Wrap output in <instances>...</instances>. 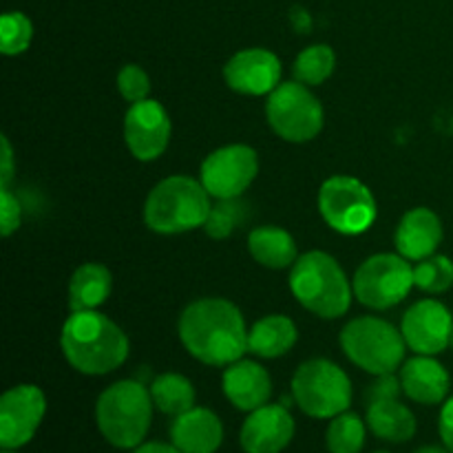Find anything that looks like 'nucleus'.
<instances>
[{"label": "nucleus", "instance_id": "obj_34", "mask_svg": "<svg viewBox=\"0 0 453 453\" xmlns=\"http://www.w3.org/2000/svg\"><path fill=\"white\" fill-rule=\"evenodd\" d=\"M438 432H441L442 445L453 453V396L442 405L441 420H438Z\"/></svg>", "mask_w": 453, "mask_h": 453}, {"label": "nucleus", "instance_id": "obj_33", "mask_svg": "<svg viewBox=\"0 0 453 453\" xmlns=\"http://www.w3.org/2000/svg\"><path fill=\"white\" fill-rule=\"evenodd\" d=\"M403 394L401 379L396 374H379L374 383H370V388L365 389V403L376 401H389V398H398Z\"/></svg>", "mask_w": 453, "mask_h": 453}, {"label": "nucleus", "instance_id": "obj_40", "mask_svg": "<svg viewBox=\"0 0 453 453\" xmlns=\"http://www.w3.org/2000/svg\"><path fill=\"white\" fill-rule=\"evenodd\" d=\"M451 345H453V334H451Z\"/></svg>", "mask_w": 453, "mask_h": 453}, {"label": "nucleus", "instance_id": "obj_21", "mask_svg": "<svg viewBox=\"0 0 453 453\" xmlns=\"http://www.w3.org/2000/svg\"><path fill=\"white\" fill-rule=\"evenodd\" d=\"M367 429L385 442H407L416 436V416L398 398L367 405Z\"/></svg>", "mask_w": 453, "mask_h": 453}, {"label": "nucleus", "instance_id": "obj_4", "mask_svg": "<svg viewBox=\"0 0 453 453\" xmlns=\"http://www.w3.org/2000/svg\"><path fill=\"white\" fill-rule=\"evenodd\" d=\"M153 410L150 389H146L140 380H118L97 398V429L115 449L131 451L144 442L153 420Z\"/></svg>", "mask_w": 453, "mask_h": 453}, {"label": "nucleus", "instance_id": "obj_13", "mask_svg": "<svg viewBox=\"0 0 453 453\" xmlns=\"http://www.w3.org/2000/svg\"><path fill=\"white\" fill-rule=\"evenodd\" d=\"M407 348L423 357H436L451 345L453 317L447 305L436 299L416 301L401 323Z\"/></svg>", "mask_w": 453, "mask_h": 453}, {"label": "nucleus", "instance_id": "obj_2", "mask_svg": "<svg viewBox=\"0 0 453 453\" xmlns=\"http://www.w3.org/2000/svg\"><path fill=\"white\" fill-rule=\"evenodd\" d=\"M60 348L66 363L87 376H104L128 358V336L97 310L71 312L62 326Z\"/></svg>", "mask_w": 453, "mask_h": 453}, {"label": "nucleus", "instance_id": "obj_39", "mask_svg": "<svg viewBox=\"0 0 453 453\" xmlns=\"http://www.w3.org/2000/svg\"><path fill=\"white\" fill-rule=\"evenodd\" d=\"M374 453H389V451H374Z\"/></svg>", "mask_w": 453, "mask_h": 453}, {"label": "nucleus", "instance_id": "obj_30", "mask_svg": "<svg viewBox=\"0 0 453 453\" xmlns=\"http://www.w3.org/2000/svg\"><path fill=\"white\" fill-rule=\"evenodd\" d=\"M243 219H246V203L239 202V197L219 199L211 208V215H208L206 224H203V230H206L208 237L226 239L242 226Z\"/></svg>", "mask_w": 453, "mask_h": 453}, {"label": "nucleus", "instance_id": "obj_20", "mask_svg": "<svg viewBox=\"0 0 453 453\" xmlns=\"http://www.w3.org/2000/svg\"><path fill=\"white\" fill-rule=\"evenodd\" d=\"M442 242V221L429 208L420 206L414 211L405 212L396 228L398 255L410 261H423L438 250Z\"/></svg>", "mask_w": 453, "mask_h": 453}, {"label": "nucleus", "instance_id": "obj_23", "mask_svg": "<svg viewBox=\"0 0 453 453\" xmlns=\"http://www.w3.org/2000/svg\"><path fill=\"white\" fill-rule=\"evenodd\" d=\"M296 339H299V332L292 319L283 314H270L250 327L248 352L261 358H279L295 348Z\"/></svg>", "mask_w": 453, "mask_h": 453}, {"label": "nucleus", "instance_id": "obj_37", "mask_svg": "<svg viewBox=\"0 0 453 453\" xmlns=\"http://www.w3.org/2000/svg\"><path fill=\"white\" fill-rule=\"evenodd\" d=\"M414 453H451L447 447H436V445H427V447H420Z\"/></svg>", "mask_w": 453, "mask_h": 453}, {"label": "nucleus", "instance_id": "obj_27", "mask_svg": "<svg viewBox=\"0 0 453 453\" xmlns=\"http://www.w3.org/2000/svg\"><path fill=\"white\" fill-rule=\"evenodd\" d=\"M367 423H363L361 416L352 411L330 418L326 432V445L330 453H361L365 447Z\"/></svg>", "mask_w": 453, "mask_h": 453}, {"label": "nucleus", "instance_id": "obj_24", "mask_svg": "<svg viewBox=\"0 0 453 453\" xmlns=\"http://www.w3.org/2000/svg\"><path fill=\"white\" fill-rule=\"evenodd\" d=\"M113 279L106 265L82 264L69 279V308L71 312L97 310L111 295Z\"/></svg>", "mask_w": 453, "mask_h": 453}, {"label": "nucleus", "instance_id": "obj_12", "mask_svg": "<svg viewBox=\"0 0 453 453\" xmlns=\"http://www.w3.org/2000/svg\"><path fill=\"white\" fill-rule=\"evenodd\" d=\"M47 411V398L35 385H16L0 398V447L20 449L38 432Z\"/></svg>", "mask_w": 453, "mask_h": 453}, {"label": "nucleus", "instance_id": "obj_7", "mask_svg": "<svg viewBox=\"0 0 453 453\" xmlns=\"http://www.w3.org/2000/svg\"><path fill=\"white\" fill-rule=\"evenodd\" d=\"M292 398L310 418H334L352 405V383L336 363L312 358L292 376Z\"/></svg>", "mask_w": 453, "mask_h": 453}, {"label": "nucleus", "instance_id": "obj_9", "mask_svg": "<svg viewBox=\"0 0 453 453\" xmlns=\"http://www.w3.org/2000/svg\"><path fill=\"white\" fill-rule=\"evenodd\" d=\"M265 118L279 137L292 144L314 140L323 128V106L310 87L281 82L265 102Z\"/></svg>", "mask_w": 453, "mask_h": 453}, {"label": "nucleus", "instance_id": "obj_29", "mask_svg": "<svg viewBox=\"0 0 453 453\" xmlns=\"http://www.w3.org/2000/svg\"><path fill=\"white\" fill-rule=\"evenodd\" d=\"M34 40V25L22 12H7L0 18V51L4 56H20Z\"/></svg>", "mask_w": 453, "mask_h": 453}, {"label": "nucleus", "instance_id": "obj_11", "mask_svg": "<svg viewBox=\"0 0 453 453\" xmlns=\"http://www.w3.org/2000/svg\"><path fill=\"white\" fill-rule=\"evenodd\" d=\"M259 173V157L252 146L228 144L212 150L202 164L199 181L215 199H237Z\"/></svg>", "mask_w": 453, "mask_h": 453}, {"label": "nucleus", "instance_id": "obj_10", "mask_svg": "<svg viewBox=\"0 0 453 453\" xmlns=\"http://www.w3.org/2000/svg\"><path fill=\"white\" fill-rule=\"evenodd\" d=\"M354 296L372 310H389L407 299L414 283V268L403 255L379 252L358 265Z\"/></svg>", "mask_w": 453, "mask_h": 453}, {"label": "nucleus", "instance_id": "obj_22", "mask_svg": "<svg viewBox=\"0 0 453 453\" xmlns=\"http://www.w3.org/2000/svg\"><path fill=\"white\" fill-rule=\"evenodd\" d=\"M248 250L252 259L270 270H286L299 259V250L288 230L279 226H259L248 237Z\"/></svg>", "mask_w": 453, "mask_h": 453}, {"label": "nucleus", "instance_id": "obj_14", "mask_svg": "<svg viewBox=\"0 0 453 453\" xmlns=\"http://www.w3.org/2000/svg\"><path fill=\"white\" fill-rule=\"evenodd\" d=\"M171 140V118L166 109L155 100H142L131 104L124 118V142L140 162H153L162 157Z\"/></svg>", "mask_w": 453, "mask_h": 453}, {"label": "nucleus", "instance_id": "obj_3", "mask_svg": "<svg viewBox=\"0 0 453 453\" xmlns=\"http://www.w3.org/2000/svg\"><path fill=\"white\" fill-rule=\"evenodd\" d=\"M290 290L308 312L339 319L352 305L354 286L339 261L321 250L301 255L290 273Z\"/></svg>", "mask_w": 453, "mask_h": 453}, {"label": "nucleus", "instance_id": "obj_28", "mask_svg": "<svg viewBox=\"0 0 453 453\" xmlns=\"http://www.w3.org/2000/svg\"><path fill=\"white\" fill-rule=\"evenodd\" d=\"M414 283L427 295H442L453 286V261L445 255H432L414 265Z\"/></svg>", "mask_w": 453, "mask_h": 453}, {"label": "nucleus", "instance_id": "obj_5", "mask_svg": "<svg viewBox=\"0 0 453 453\" xmlns=\"http://www.w3.org/2000/svg\"><path fill=\"white\" fill-rule=\"evenodd\" d=\"M211 195L199 180L173 175L159 181L144 203V221L153 233L181 234L203 228L211 215Z\"/></svg>", "mask_w": 453, "mask_h": 453}, {"label": "nucleus", "instance_id": "obj_25", "mask_svg": "<svg viewBox=\"0 0 453 453\" xmlns=\"http://www.w3.org/2000/svg\"><path fill=\"white\" fill-rule=\"evenodd\" d=\"M195 388L186 376L175 374V372H166L159 374L157 379L150 383V398L155 403V410H159L166 416H180L184 411L195 407Z\"/></svg>", "mask_w": 453, "mask_h": 453}, {"label": "nucleus", "instance_id": "obj_31", "mask_svg": "<svg viewBox=\"0 0 453 453\" xmlns=\"http://www.w3.org/2000/svg\"><path fill=\"white\" fill-rule=\"evenodd\" d=\"M118 91L127 102L135 104V102L149 100L150 93V80L149 73L142 69L140 65H124L118 73Z\"/></svg>", "mask_w": 453, "mask_h": 453}, {"label": "nucleus", "instance_id": "obj_16", "mask_svg": "<svg viewBox=\"0 0 453 453\" xmlns=\"http://www.w3.org/2000/svg\"><path fill=\"white\" fill-rule=\"evenodd\" d=\"M295 418L283 405H264L243 420L239 442L246 453H281L295 438Z\"/></svg>", "mask_w": 453, "mask_h": 453}, {"label": "nucleus", "instance_id": "obj_1", "mask_svg": "<svg viewBox=\"0 0 453 453\" xmlns=\"http://www.w3.org/2000/svg\"><path fill=\"white\" fill-rule=\"evenodd\" d=\"M177 332L186 352L203 365L228 367L248 352V327L234 303L219 296L197 299L181 312Z\"/></svg>", "mask_w": 453, "mask_h": 453}, {"label": "nucleus", "instance_id": "obj_6", "mask_svg": "<svg viewBox=\"0 0 453 453\" xmlns=\"http://www.w3.org/2000/svg\"><path fill=\"white\" fill-rule=\"evenodd\" d=\"M345 357L367 374H394L405 363L403 332L379 317H358L341 332Z\"/></svg>", "mask_w": 453, "mask_h": 453}, {"label": "nucleus", "instance_id": "obj_26", "mask_svg": "<svg viewBox=\"0 0 453 453\" xmlns=\"http://www.w3.org/2000/svg\"><path fill=\"white\" fill-rule=\"evenodd\" d=\"M336 66V53L330 44H312L296 56L292 73L296 82L305 87H319L326 82Z\"/></svg>", "mask_w": 453, "mask_h": 453}, {"label": "nucleus", "instance_id": "obj_8", "mask_svg": "<svg viewBox=\"0 0 453 453\" xmlns=\"http://www.w3.org/2000/svg\"><path fill=\"white\" fill-rule=\"evenodd\" d=\"M319 211L332 230L357 237L374 226L376 199L357 177L334 175L319 190Z\"/></svg>", "mask_w": 453, "mask_h": 453}, {"label": "nucleus", "instance_id": "obj_36", "mask_svg": "<svg viewBox=\"0 0 453 453\" xmlns=\"http://www.w3.org/2000/svg\"><path fill=\"white\" fill-rule=\"evenodd\" d=\"M131 453H181L175 445L168 442H142L140 447L131 449Z\"/></svg>", "mask_w": 453, "mask_h": 453}, {"label": "nucleus", "instance_id": "obj_17", "mask_svg": "<svg viewBox=\"0 0 453 453\" xmlns=\"http://www.w3.org/2000/svg\"><path fill=\"white\" fill-rule=\"evenodd\" d=\"M226 398L242 411H255L259 407L268 405L273 396V379L255 361H234L233 365L226 367L224 379H221Z\"/></svg>", "mask_w": 453, "mask_h": 453}, {"label": "nucleus", "instance_id": "obj_32", "mask_svg": "<svg viewBox=\"0 0 453 453\" xmlns=\"http://www.w3.org/2000/svg\"><path fill=\"white\" fill-rule=\"evenodd\" d=\"M22 221V208L18 202L16 195L9 190V186H0V230H3V237L16 233L20 228Z\"/></svg>", "mask_w": 453, "mask_h": 453}, {"label": "nucleus", "instance_id": "obj_19", "mask_svg": "<svg viewBox=\"0 0 453 453\" xmlns=\"http://www.w3.org/2000/svg\"><path fill=\"white\" fill-rule=\"evenodd\" d=\"M398 379H401L403 394L420 405H441L442 401H447L451 388L449 372L436 358L423 354L403 363Z\"/></svg>", "mask_w": 453, "mask_h": 453}, {"label": "nucleus", "instance_id": "obj_35", "mask_svg": "<svg viewBox=\"0 0 453 453\" xmlns=\"http://www.w3.org/2000/svg\"><path fill=\"white\" fill-rule=\"evenodd\" d=\"M13 177V150L7 137L3 135V164H0V186H9Z\"/></svg>", "mask_w": 453, "mask_h": 453}, {"label": "nucleus", "instance_id": "obj_15", "mask_svg": "<svg viewBox=\"0 0 453 453\" xmlns=\"http://www.w3.org/2000/svg\"><path fill=\"white\" fill-rule=\"evenodd\" d=\"M281 60L261 47L242 49L224 66V80L242 96H270L281 84Z\"/></svg>", "mask_w": 453, "mask_h": 453}, {"label": "nucleus", "instance_id": "obj_38", "mask_svg": "<svg viewBox=\"0 0 453 453\" xmlns=\"http://www.w3.org/2000/svg\"><path fill=\"white\" fill-rule=\"evenodd\" d=\"M3 453H16V451H12V449H3Z\"/></svg>", "mask_w": 453, "mask_h": 453}, {"label": "nucleus", "instance_id": "obj_18", "mask_svg": "<svg viewBox=\"0 0 453 453\" xmlns=\"http://www.w3.org/2000/svg\"><path fill=\"white\" fill-rule=\"evenodd\" d=\"M171 442L181 453H215L224 442V425L215 411L195 405L173 418Z\"/></svg>", "mask_w": 453, "mask_h": 453}]
</instances>
